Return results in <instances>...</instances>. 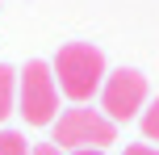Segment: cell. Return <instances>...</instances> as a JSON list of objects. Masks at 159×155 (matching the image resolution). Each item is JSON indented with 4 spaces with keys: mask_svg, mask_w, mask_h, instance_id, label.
<instances>
[{
    "mask_svg": "<svg viewBox=\"0 0 159 155\" xmlns=\"http://www.w3.org/2000/svg\"><path fill=\"white\" fill-rule=\"evenodd\" d=\"M50 71H55L59 92H63L67 101H75V105H88V101L101 92L105 75H109L101 46H92V42H67V46H59Z\"/></svg>",
    "mask_w": 159,
    "mask_h": 155,
    "instance_id": "cell-1",
    "label": "cell"
},
{
    "mask_svg": "<svg viewBox=\"0 0 159 155\" xmlns=\"http://www.w3.org/2000/svg\"><path fill=\"white\" fill-rule=\"evenodd\" d=\"M17 113L25 126H55L59 122V84L50 63L30 59L25 71H17Z\"/></svg>",
    "mask_w": 159,
    "mask_h": 155,
    "instance_id": "cell-2",
    "label": "cell"
},
{
    "mask_svg": "<svg viewBox=\"0 0 159 155\" xmlns=\"http://www.w3.org/2000/svg\"><path fill=\"white\" fill-rule=\"evenodd\" d=\"M117 143V126L92 105H71L55 122V147L59 151H105Z\"/></svg>",
    "mask_w": 159,
    "mask_h": 155,
    "instance_id": "cell-3",
    "label": "cell"
},
{
    "mask_svg": "<svg viewBox=\"0 0 159 155\" xmlns=\"http://www.w3.org/2000/svg\"><path fill=\"white\" fill-rule=\"evenodd\" d=\"M143 109H147V75L143 71L117 67V71L105 75V84H101V113L113 126L117 122H134Z\"/></svg>",
    "mask_w": 159,
    "mask_h": 155,
    "instance_id": "cell-4",
    "label": "cell"
},
{
    "mask_svg": "<svg viewBox=\"0 0 159 155\" xmlns=\"http://www.w3.org/2000/svg\"><path fill=\"white\" fill-rule=\"evenodd\" d=\"M17 113V71L0 63V122Z\"/></svg>",
    "mask_w": 159,
    "mask_h": 155,
    "instance_id": "cell-5",
    "label": "cell"
},
{
    "mask_svg": "<svg viewBox=\"0 0 159 155\" xmlns=\"http://www.w3.org/2000/svg\"><path fill=\"white\" fill-rule=\"evenodd\" d=\"M138 122H143L147 143H159V97H155V101H147V109L138 113Z\"/></svg>",
    "mask_w": 159,
    "mask_h": 155,
    "instance_id": "cell-6",
    "label": "cell"
},
{
    "mask_svg": "<svg viewBox=\"0 0 159 155\" xmlns=\"http://www.w3.org/2000/svg\"><path fill=\"white\" fill-rule=\"evenodd\" d=\"M0 155H30L21 130H0Z\"/></svg>",
    "mask_w": 159,
    "mask_h": 155,
    "instance_id": "cell-7",
    "label": "cell"
},
{
    "mask_svg": "<svg viewBox=\"0 0 159 155\" xmlns=\"http://www.w3.org/2000/svg\"><path fill=\"white\" fill-rule=\"evenodd\" d=\"M126 155H159V147H151V143H130Z\"/></svg>",
    "mask_w": 159,
    "mask_h": 155,
    "instance_id": "cell-8",
    "label": "cell"
},
{
    "mask_svg": "<svg viewBox=\"0 0 159 155\" xmlns=\"http://www.w3.org/2000/svg\"><path fill=\"white\" fill-rule=\"evenodd\" d=\"M30 155H63L55 147V143H38V147H30Z\"/></svg>",
    "mask_w": 159,
    "mask_h": 155,
    "instance_id": "cell-9",
    "label": "cell"
},
{
    "mask_svg": "<svg viewBox=\"0 0 159 155\" xmlns=\"http://www.w3.org/2000/svg\"><path fill=\"white\" fill-rule=\"evenodd\" d=\"M67 155H105V151H67Z\"/></svg>",
    "mask_w": 159,
    "mask_h": 155,
    "instance_id": "cell-10",
    "label": "cell"
}]
</instances>
